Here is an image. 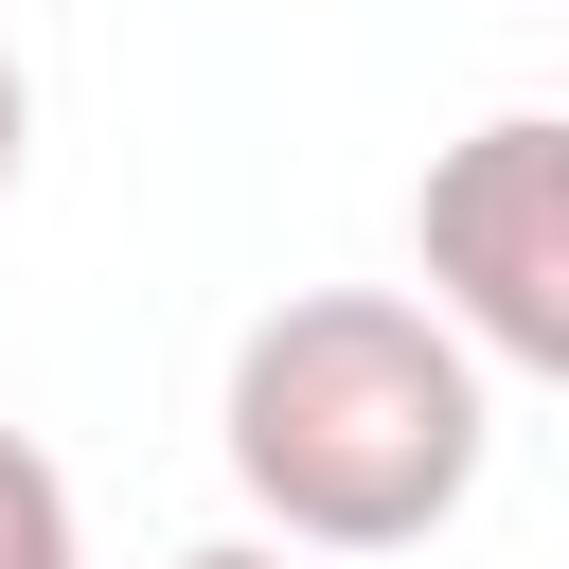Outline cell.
<instances>
[{"label":"cell","instance_id":"obj_3","mask_svg":"<svg viewBox=\"0 0 569 569\" xmlns=\"http://www.w3.org/2000/svg\"><path fill=\"white\" fill-rule=\"evenodd\" d=\"M0 569H89V516H71L36 427H0Z\"/></svg>","mask_w":569,"mask_h":569},{"label":"cell","instance_id":"obj_1","mask_svg":"<svg viewBox=\"0 0 569 569\" xmlns=\"http://www.w3.org/2000/svg\"><path fill=\"white\" fill-rule=\"evenodd\" d=\"M213 445H231V480L284 551H427L480 498V445H498L480 338L409 284H302L231 338Z\"/></svg>","mask_w":569,"mask_h":569},{"label":"cell","instance_id":"obj_5","mask_svg":"<svg viewBox=\"0 0 569 569\" xmlns=\"http://www.w3.org/2000/svg\"><path fill=\"white\" fill-rule=\"evenodd\" d=\"M178 569H284V533H231V551H178Z\"/></svg>","mask_w":569,"mask_h":569},{"label":"cell","instance_id":"obj_4","mask_svg":"<svg viewBox=\"0 0 569 569\" xmlns=\"http://www.w3.org/2000/svg\"><path fill=\"white\" fill-rule=\"evenodd\" d=\"M18 142H36V89H18V53H0V196H18Z\"/></svg>","mask_w":569,"mask_h":569},{"label":"cell","instance_id":"obj_2","mask_svg":"<svg viewBox=\"0 0 569 569\" xmlns=\"http://www.w3.org/2000/svg\"><path fill=\"white\" fill-rule=\"evenodd\" d=\"M409 249H427V302L480 338V373L569 391V124L551 107L462 124L409 196Z\"/></svg>","mask_w":569,"mask_h":569}]
</instances>
